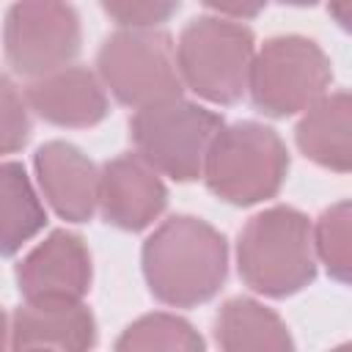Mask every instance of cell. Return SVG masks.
Here are the masks:
<instances>
[{
	"instance_id": "12",
	"label": "cell",
	"mask_w": 352,
	"mask_h": 352,
	"mask_svg": "<svg viewBox=\"0 0 352 352\" xmlns=\"http://www.w3.org/2000/svg\"><path fill=\"white\" fill-rule=\"evenodd\" d=\"M11 346L14 352H91L96 346V319L82 302H22L11 316Z\"/></svg>"
},
{
	"instance_id": "20",
	"label": "cell",
	"mask_w": 352,
	"mask_h": 352,
	"mask_svg": "<svg viewBox=\"0 0 352 352\" xmlns=\"http://www.w3.org/2000/svg\"><path fill=\"white\" fill-rule=\"evenodd\" d=\"M102 11L113 16L118 25H124V30H154L179 11V3H102Z\"/></svg>"
},
{
	"instance_id": "9",
	"label": "cell",
	"mask_w": 352,
	"mask_h": 352,
	"mask_svg": "<svg viewBox=\"0 0 352 352\" xmlns=\"http://www.w3.org/2000/svg\"><path fill=\"white\" fill-rule=\"evenodd\" d=\"M16 286L25 302H82L91 289V253L80 234L52 231L16 264Z\"/></svg>"
},
{
	"instance_id": "15",
	"label": "cell",
	"mask_w": 352,
	"mask_h": 352,
	"mask_svg": "<svg viewBox=\"0 0 352 352\" xmlns=\"http://www.w3.org/2000/svg\"><path fill=\"white\" fill-rule=\"evenodd\" d=\"M214 336L223 352H297L286 322L250 297H231L220 305Z\"/></svg>"
},
{
	"instance_id": "4",
	"label": "cell",
	"mask_w": 352,
	"mask_h": 352,
	"mask_svg": "<svg viewBox=\"0 0 352 352\" xmlns=\"http://www.w3.org/2000/svg\"><path fill=\"white\" fill-rule=\"evenodd\" d=\"M173 50L182 85L201 99L234 104L248 91L256 47L253 33L242 19L201 14L184 25Z\"/></svg>"
},
{
	"instance_id": "14",
	"label": "cell",
	"mask_w": 352,
	"mask_h": 352,
	"mask_svg": "<svg viewBox=\"0 0 352 352\" xmlns=\"http://www.w3.org/2000/svg\"><path fill=\"white\" fill-rule=\"evenodd\" d=\"M349 126H352L349 94L336 91V94H324L319 102H314L305 110V116L294 129V138L308 160L336 173H346L352 165Z\"/></svg>"
},
{
	"instance_id": "21",
	"label": "cell",
	"mask_w": 352,
	"mask_h": 352,
	"mask_svg": "<svg viewBox=\"0 0 352 352\" xmlns=\"http://www.w3.org/2000/svg\"><path fill=\"white\" fill-rule=\"evenodd\" d=\"M8 336H11V327H8V319L0 308V352H8Z\"/></svg>"
},
{
	"instance_id": "10",
	"label": "cell",
	"mask_w": 352,
	"mask_h": 352,
	"mask_svg": "<svg viewBox=\"0 0 352 352\" xmlns=\"http://www.w3.org/2000/svg\"><path fill=\"white\" fill-rule=\"evenodd\" d=\"M168 204V190L138 154H121L99 170V212L121 231H143Z\"/></svg>"
},
{
	"instance_id": "23",
	"label": "cell",
	"mask_w": 352,
	"mask_h": 352,
	"mask_svg": "<svg viewBox=\"0 0 352 352\" xmlns=\"http://www.w3.org/2000/svg\"><path fill=\"white\" fill-rule=\"evenodd\" d=\"M22 352H52V349H22Z\"/></svg>"
},
{
	"instance_id": "3",
	"label": "cell",
	"mask_w": 352,
	"mask_h": 352,
	"mask_svg": "<svg viewBox=\"0 0 352 352\" xmlns=\"http://www.w3.org/2000/svg\"><path fill=\"white\" fill-rule=\"evenodd\" d=\"M289 173V151L272 126L236 121L209 143L204 170L206 187L234 206H253L275 198Z\"/></svg>"
},
{
	"instance_id": "5",
	"label": "cell",
	"mask_w": 352,
	"mask_h": 352,
	"mask_svg": "<svg viewBox=\"0 0 352 352\" xmlns=\"http://www.w3.org/2000/svg\"><path fill=\"white\" fill-rule=\"evenodd\" d=\"M223 126L220 113L179 96L135 110L129 138L148 168L176 182H192L201 176L209 143Z\"/></svg>"
},
{
	"instance_id": "18",
	"label": "cell",
	"mask_w": 352,
	"mask_h": 352,
	"mask_svg": "<svg viewBox=\"0 0 352 352\" xmlns=\"http://www.w3.org/2000/svg\"><path fill=\"white\" fill-rule=\"evenodd\" d=\"M314 236V256L327 267V275L338 283L349 280V201H338L324 209L311 226Z\"/></svg>"
},
{
	"instance_id": "17",
	"label": "cell",
	"mask_w": 352,
	"mask_h": 352,
	"mask_svg": "<svg viewBox=\"0 0 352 352\" xmlns=\"http://www.w3.org/2000/svg\"><path fill=\"white\" fill-rule=\"evenodd\" d=\"M116 352H206V346L187 319L154 311L135 319L118 336Z\"/></svg>"
},
{
	"instance_id": "2",
	"label": "cell",
	"mask_w": 352,
	"mask_h": 352,
	"mask_svg": "<svg viewBox=\"0 0 352 352\" xmlns=\"http://www.w3.org/2000/svg\"><path fill=\"white\" fill-rule=\"evenodd\" d=\"M239 278L264 297H289L316 278L311 220L292 206L253 214L236 242Z\"/></svg>"
},
{
	"instance_id": "22",
	"label": "cell",
	"mask_w": 352,
	"mask_h": 352,
	"mask_svg": "<svg viewBox=\"0 0 352 352\" xmlns=\"http://www.w3.org/2000/svg\"><path fill=\"white\" fill-rule=\"evenodd\" d=\"M333 352H349V344H341V346H336Z\"/></svg>"
},
{
	"instance_id": "16",
	"label": "cell",
	"mask_w": 352,
	"mask_h": 352,
	"mask_svg": "<svg viewBox=\"0 0 352 352\" xmlns=\"http://www.w3.org/2000/svg\"><path fill=\"white\" fill-rule=\"evenodd\" d=\"M44 226L47 212L25 173V165L0 162V256H14Z\"/></svg>"
},
{
	"instance_id": "6",
	"label": "cell",
	"mask_w": 352,
	"mask_h": 352,
	"mask_svg": "<svg viewBox=\"0 0 352 352\" xmlns=\"http://www.w3.org/2000/svg\"><path fill=\"white\" fill-rule=\"evenodd\" d=\"M333 82V63L324 50L305 36H272L253 55L248 91L253 107L272 118H286L319 102Z\"/></svg>"
},
{
	"instance_id": "7",
	"label": "cell",
	"mask_w": 352,
	"mask_h": 352,
	"mask_svg": "<svg viewBox=\"0 0 352 352\" xmlns=\"http://www.w3.org/2000/svg\"><path fill=\"white\" fill-rule=\"evenodd\" d=\"M99 80L110 94L135 110L182 96L176 50L162 30H116L96 55Z\"/></svg>"
},
{
	"instance_id": "19",
	"label": "cell",
	"mask_w": 352,
	"mask_h": 352,
	"mask_svg": "<svg viewBox=\"0 0 352 352\" xmlns=\"http://www.w3.org/2000/svg\"><path fill=\"white\" fill-rule=\"evenodd\" d=\"M30 138L28 102L16 85L0 72V157L19 151Z\"/></svg>"
},
{
	"instance_id": "1",
	"label": "cell",
	"mask_w": 352,
	"mask_h": 352,
	"mask_svg": "<svg viewBox=\"0 0 352 352\" xmlns=\"http://www.w3.org/2000/svg\"><path fill=\"white\" fill-rule=\"evenodd\" d=\"M226 236L201 217L173 214L143 245L148 292L173 308L209 302L226 283Z\"/></svg>"
},
{
	"instance_id": "13",
	"label": "cell",
	"mask_w": 352,
	"mask_h": 352,
	"mask_svg": "<svg viewBox=\"0 0 352 352\" xmlns=\"http://www.w3.org/2000/svg\"><path fill=\"white\" fill-rule=\"evenodd\" d=\"M25 102L38 118L55 126L85 129L107 116V94L99 77L82 66H66L25 88Z\"/></svg>"
},
{
	"instance_id": "11",
	"label": "cell",
	"mask_w": 352,
	"mask_h": 352,
	"mask_svg": "<svg viewBox=\"0 0 352 352\" xmlns=\"http://www.w3.org/2000/svg\"><path fill=\"white\" fill-rule=\"evenodd\" d=\"M36 176L47 204L69 223H88L99 206V170L77 146L50 140L38 146Z\"/></svg>"
},
{
	"instance_id": "8",
	"label": "cell",
	"mask_w": 352,
	"mask_h": 352,
	"mask_svg": "<svg viewBox=\"0 0 352 352\" xmlns=\"http://www.w3.org/2000/svg\"><path fill=\"white\" fill-rule=\"evenodd\" d=\"M82 28L69 3H14L6 14V60L16 74L44 77L66 69L80 52Z\"/></svg>"
}]
</instances>
